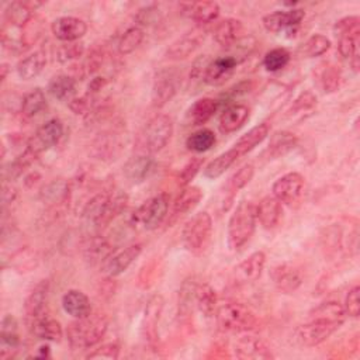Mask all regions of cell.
<instances>
[{
  "label": "cell",
  "instance_id": "obj_1",
  "mask_svg": "<svg viewBox=\"0 0 360 360\" xmlns=\"http://www.w3.org/2000/svg\"><path fill=\"white\" fill-rule=\"evenodd\" d=\"M127 202L128 195L120 190L101 191L86 202L82 217L96 229H101L107 226L115 217L124 212Z\"/></svg>",
  "mask_w": 360,
  "mask_h": 360
},
{
  "label": "cell",
  "instance_id": "obj_2",
  "mask_svg": "<svg viewBox=\"0 0 360 360\" xmlns=\"http://www.w3.org/2000/svg\"><path fill=\"white\" fill-rule=\"evenodd\" d=\"M107 329L108 318L104 314L96 312L83 318H75V321L68 325L65 333L73 350H83L97 345L104 338Z\"/></svg>",
  "mask_w": 360,
  "mask_h": 360
},
{
  "label": "cell",
  "instance_id": "obj_3",
  "mask_svg": "<svg viewBox=\"0 0 360 360\" xmlns=\"http://www.w3.org/2000/svg\"><path fill=\"white\" fill-rule=\"evenodd\" d=\"M256 205L242 200L228 221V245L232 250H240L253 236L256 228Z\"/></svg>",
  "mask_w": 360,
  "mask_h": 360
},
{
  "label": "cell",
  "instance_id": "obj_4",
  "mask_svg": "<svg viewBox=\"0 0 360 360\" xmlns=\"http://www.w3.org/2000/svg\"><path fill=\"white\" fill-rule=\"evenodd\" d=\"M217 325L222 332L245 333L257 326L255 312L240 302H226L215 311Z\"/></svg>",
  "mask_w": 360,
  "mask_h": 360
},
{
  "label": "cell",
  "instance_id": "obj_5",
  "mask_svg": "<svg viewBox=\"0 0 360 360\" xmlns=\"http://www.w3.org/2000/svg\"><path fill=\"white\" fill-rule=\"evenodd\" d=\"M212 233V218L207 211L194 214L181 232L183 245L191 253H201L208 245Z\"/></svg>",
  "mask_w": 360,
  "mask_h": 360
},
{
  "label": "cell",
  "instance_id": "obj_6",
  "mask_svg": "<svg viewBox=\"0 0 360 360\" xmlns=\"http://www.w3.org/2000/svg\"><path fill=\"white\" fill-rule=\"evenodd\" d=\"M169 202V195L166 193L150 197L131 214V225H141L148 231L156 229L167 217Z\"/></svg>",
  "mask_w": 360,
  "mask_h": 360
},
{
  "label": "cell",
  "instance_id": "obj_7",
  "mask_svg": "<svg viewBox=\"0 0 360 360\" xmlns=\"http://www.w3.org/2000/svg\"><path fill=\"white\" fill-rule=\"evenodd\" d=\"M173 135V121L166 114L152 117L143 129V148L149 153L162 150Z\"/></svg>",
  "mask_w": 360,
  "mask_h": 360
},
{
  "label": "cell",
  "instance_id": "obj_8",
  "mask_svg": "<svg viewBox=\"0 0 360 360\" xmlns=\"http://www.w3.org/2000/svg\"><path fill=\"white\" fill-rule=\"evenodd\" d=\"M340 325L328 322L323 319L309 318L308 322L300 325L294 332V339L300 346L314 347L325 342L329 336H332Z\"/></svg>",
  "mask_w": 360,
  "mask_h": 360
},
{
  "label": "cell",
  "instance_id": "obj_9",
  "mask_svg": "<svg viewBox=\"0 0 360 360\" xmlns=\"http://www.w3.org/2000/svg\"><path fill=\"white\" fill-rule=\"evenodd\" d=\"M63 135V124L59 118H51L44 122L37 132L27 141V148L31 149L37 156L42 152L58 145Z\"/></svg>",
  "mask_w": 360,
  "mask_h": 360
},
{
  "label": "cell",
  "instance_id": "obj_10",
  "mask_svg": "<svg viewBox=\"0 0 360 360\" xmlns=\"http://www.w3.org/2000/svg\"><path fill=\"white\" fill-rule=\"evenodd\" d=\"M304 20V10L302 8H290V10H276L269 13L263 17L262 22L263 27L273 34L288 32L292 34L300 27L301 21Z\"/></svg>",
  "mask_w": 360,
  "mask_h": 360
},
{
  "label": "cell",
  "instance_id": "obj_11",
  "mask_svg": "<svg viewBox=\"0 0 360 360\" xmlns=\"http://www.w3.org/2000/svg\"><path fill=\"white\" fill-rule=\"evenodd\" d=\"M179 87V75L174 69H162L156 73L152 86V104L153 107H163L167 104Z\"/></svg>",
  "mask_w": 360,
  "mask_h": 360
},
{
  "label": "cell",
  "instance_id": "obj_12",
  "mask_svg": "<svg viewBox=\"0 0 360 360\" xmlns=\"http://www.w3.org/2000/svg\"><path fill=\"white\" fill-rule=\"evenodd\" d=\"M163 307H165V298L160 294H153L149 297L143 308L141 333H142V338L149 345H155L158 340V325H159Z\"/></svg>",
  "mask_w": 360,
  "mask_h": 360
},
{
  "label": "cell",
  "instance_id": "obj_13",
  "mask_svg": "<svg viewBox=\"0 0 360 360\" xmlns=\"http://www.w3.org/2000/svg\"><path fill=\"white\" fill-rule=\"evenodd\" d=\"M304 183L305 181L302 174H300L298 172H290L283 174L273 183L271 191H273V195L280 202L291 204L301 195Z\"/></svg>",
  "mask_w": 360,
  "mask_h": 360
},
{
  "label": "cell",
  "instance_id": "obj_14",
  "mask_svg": "<svg viewBox=\"0 0 360 360\" xmlns=\"http://www.w3.org/2000/svg\"><path fill=\"white\" fill-rule=\"evenodd\" d=\"M238 60L231 55L211 59L204 70V83L208 86H222L235 72Z\"/></svg>",
  "mask_w": 360,
  "mask_h": 360
},
{
  "label": "cell",
  "instance_id": "obj_15",
  "mask_svg": "<svg viewBox=\"0 0 360 360\" xmlns=\"http://www.w3.org/2000/svg\"><path fill=\"white\" fill-rule=\"evenodd\" d=\"M52 34L62 42H76L79 41L87 31V25L82 18L63 15L58 17L51 24Z\"/></svg>",
  "mask_w": 360,
  "mask_h": 360
},
{
  "label": "cell",
  "instance_id": "obj_16",
  "mask_svg": "<svg viewBox=\"0 0 360 360\" xmlns=\"http://www.w3.org/2000/svg\"><path fill=\"white\" fill-rule=\"evenodd\" d=\"M142 253V243H132L122 250L112 253L103 264V271L108 277H117L122 274Z\"/></svg>",
  "mask_w": 360,
  "mask_h": 360
},
{
  "label": "cell",
  "instance_id": "obj_17",
  "mask_svg": "<svg viewBox=\"0 0 360 360\" xmlns=\"http://www.w3.org/2000/svg\"><path fill=\"white\" fill-rule=\"evenodd\" d=\"M235 356L238 359H250V360H269L273 359V353L270 352L269 346L256 336L248 335L236 340L233 347Z\"/></svg>",
  "mask_w": 360,
  "mask_h": 360
},
{
  "label": "cell",
  "instance_id": "obj_18",
  "mask_svg": "<svg viewBox=\"0 0 360 360\" xmlns=\"http://www.w3.org/2000/svg\"><path fill=\"white\" fill-rule=\"evenodd\" d=\"M270 277L274 287L284 294L294 292L302 283V276L298 269L288 263H280L274 266L270 271Z\"/></svg>",
  "mask_w": 360,
  "mask_h": 360
},
{
  "label": "cell",
  "instance_id": "obj_19",
  "mask_svg": "<svg viewBox=\"0 0 360 360\" xmlns=\"http://www.w3.org/2000/svg\"><path fill=\"white\" fill-rule=\"evenodd\" d=\"M243 31L245 28L240 20L224 18L215 24L212 37L218 45L224 48H231L243 38Z\"/></svg>",
  "mask_w": 360,
  "mask_h": 360
},
{
  "label": "cell",
  "instance_id": "obj_20",
  "mask_svg": "<svg viewBox=\"0 0 360 360\" xmlns=\"http://www.w3.org/2000/svg\"><path fill=\"white\" fill-rule=\"evenodd\" d=\"M266 264V255L262 250L250 253L235 269L233 276L239 283H252L260 278Z\"/></svg>",
  "mask_w": 360,
  "mask_h": 360
},
{
  "label": "cell",
  "instance_id": "obj_21",
  "mask_svg": "<svg viewBox=\"0 0 360 360\" xmlns=\"http://www.w3.org/2000/svg\"><path fill=\"white\" fill-rule=\"evenodd\" d=\"M28 328L31 333L42 340H49V342H59L63 336V329L55 318L42 314L34 319L28 321Z\"/></svg>",
  "mask_w": 360,
  "mask_h": 360
},
{
  "label": "cell",
  "instance_id": "obj_22",
  "mask_svg": "<svg viewBox=\"0 0 360 360\" xmlns=\"http://www.w3.org/2000/svg\"><path fill=\"white\" fill-rule=\"evenodd\" d=\"M250 117V110L246 104L233 103L229 104L219 117V129L224 134L236 132L240 129Z\"/></svg>",
  "mask_w": 360,
  "mask_h": 360
},
{
  "label": "cell",
  "instance_id": "obj_23",
  "mask_svg": "<svg viewBox=\"0 0 360 360\" xmlns=\"http://www.w3.org/2000/svg\"><path fill=\"white\" fill-rule=\"evenodd\" d=\"M48 292H49V281L48 280H41L31 290V292L27 295V298L24 301V312H25L27 321L45 314Z\"/></svg>",
  "mask_w": 360,
  "mask_h": 360
},
{
  "label": "cell",
  "instance_id": "obj_24",
  "mask_svg": "<svg viewBox=\"0 0 360 360\" xmlns=\"http://www.w3.org/2000/svg\"><path fill=\"white\" fill-rule=\"evenodd\" d=\"M219 107V101L211 97H202L195 100L186 112V121L188 125H202L214 117Z\"/></svg>",
  "mask_w": 360,
  "mask_h": 360
},
{
  "label": "cell",
  "instance_id": "obj_25",
  "mask_svg": "<svg viewBox=\"0 0 360 360\" xmlns=\"http://www.w3.org/2000/svg\"><path fill=\"white\" fill-rule=\"evenodd\" d=\"M281 202L274 195H266L256 205V217L264 229H273L281 218Z\"/></svg>",
  "mask_w": 360,
  "mask_h": 360
},
{
  "label": "cell",
  "instance_id": "obj_26",
  "mask_svg": "<svg viewBox=\"0 0 360 360\" xmlns=\"http://www.w3.org/2000/svg\"><path fill=\"white\" fill-rule=\"evenodd\" d=\"M62 308L72 318H83L91 314L90 300L80 290H68L62 297Z\"/></svg>",
  "mask_w": 360,
  "mask_h": 360
},
{
  "label": "cell",
  "instance_id": "obj_27",
  "mask_svg": "<svg viewBox=\"0 0 360 360\" xmlns=\"http://www.w3.org/2000/svg\"><path fill=\"white\" fill-rule=\"evenodd\" d=\"M153 159L148 155H136L129 158L124 165V176L134 184L142 183L153 169Z\"/></svg>",
  "mask_w": 360,
  "mask_h": 360
},
{
  "label": "cell",
  "instance_id": "obj_28",
  "mask_svg": "<svg viewBox=\"0 0 360 360\" xmlns=\"http://www.w3.org/2000/svg\"><path fill=\"white\" fill-rule=\"evenodd\" d=\"M253 174H255L253 163H245L228 179L225 184V198H224V202H226L225 210H228V207L232 204L236 193L242 190L246 184H249V181L253 179Z\"/></svg>",
  "mask_w": 360,
  "mask_h": 360
},
{
  "label": "cell",
  "instance_id": "obj_29",
  "mask_svg": "<svg viewBox=\"0 0 360 360\" xmlns=\"http://www.w3.org/2000/svg\"><path fill=\"white\" fill-rule=\"evenodd\" d=\"M270 132V125L267 122H262L253 128H250L246 134H243L235 143H233V149L236 150V153L239 155V158L245 156L246 153L252 152L259 143H262L266 136Z\"/></svg>",
  "mask_w": 360,
  "mask_h": 360
},
{
  "label": "cell",
  "instance_id": "obj_30",
  "mask_svg": "<svg viewBox=\"0 0 360 360\" xmlns=\"http://www.w3.org/2000/svg\"><path fill=\"white\" fill-rule=\"evenodd\" d=\"M70 193L69 183L63 179H55L46 183L39 191V200L48 207H58L68 201Z\"/></svg>",
  "mask_w": 360,
  "mask_h": 360
},
{
  "label": "cell",
  "instance_id": "obj_31",
  "mask_svg": "<svg viewBox=\"0 0 360 360\" xmlns=\"http://www.w3.org/2000/svg\"><path fill=\"white\" fill-rule=\"evenodd\" d=\"M202 198V190L197 186H186L177 194L176 200L173 201V217H181L190 211H193Z\"/></svg>",
  "mask_w": 360,
  "mask_h": 360
},
{
  "label": "cell",
  "instance_id": "obj_32",
  "mask_svg": "<svg viewBox=\"0 0 360 360\" xmlns=\"http://www.w3.org/2000/svg\"><path fill=\"white\" fill-rule=\"evenodd\" d=\"M32 20V10L27 1H13L4 10V24L22 30Z\"/></svg>",
  "mask_w": 360,
  "mask_h": 360
},
{
  "label": "cell",
  "instance_id": "obj_33",
  "mask_svg": "<svg viewBox=\"0 0 360 360\" xmlns=\"http://www.w3.org/2000/svg\"><path fill=\"white\" fill-rule=\"evenodd\" d=\"M315 77L318 80V84L321 87V90L326 94L335 93L342 82V73L340 69L329 62H323L318 66Z\"/></svg>",
  "mask_w": 360,
  "mask_h": 360
},
{
  "label": "cell",
  "instance_id": "obj_34",
  "mask_svg": "<svg viewBox=\"0 0 360 360\" xmlns=\"http://www.w3.org/2000/svg\"><path fill=\"white\" fill-rule=\"evenodd\" d=\"M48 93L59 101H70L75 98L76 80L69 75H56L48 83Z\"/></svg>",
  "mask_w": 360,
  "mask_h": 360
},
{
  "label": "cell",
  "instance_id": "obj_35",
  "mask_svg": "<svg viewBox=\"0 0 360 360\" xmlns=\"http://www.w3.org/2000/svg\"><path fill=\"white\" fill-rule=\"evenodd\" d=\"M46 65V56L42 51H37L31 55H28L27 58L21 59L17 63V75L20 79L22 80H31L35 79L45 68Z\"/></svg>",
  "mask_w": 360,
  "mask_h": 360
},
{
  "label": "cell",
  "instance_id": "obj_36",
  "mask_svg": "<svg viewBox=\"0 0 360 360\" xmlns=\"http://www.w3.org/2000/svg\"><path fill=\"white\" fill-rule=\"evenodd\" d=\"M309 318H316V319H323L328 322H333L338 325H343L345 319H346V312L342 304H339L338 301H323L319 305H316L315 308H312L309 311Z\"/></svg>",
  "mask_w": 360,
  "mask_h": 360
},
{
  "label": "cell",
  "instance_id": "obj_37",
  "mask_svg": "<svg viewBox=\"0 0 360 360\" xmlns=\"http://www.w3.org/2000/svg\"><path fill=\"white\" fill-rule=\"evenodd\" d=\"M188 15L198 24L207 25L214 22L219 15V6L215 1H197L187 4Z\"/></svg>",
  "mask_w": 360,
  "mask_h": 360
},
{
  "label": "cell",
  "instance_id": "obj_38",
  "mask_svg": "<svg viewBox=\"0 0 360 360\" xmlns=\"http://www.w3.org/2000/svg\"><path fill=\"white\" fill-rule=\"evenodd\" d=\"M298 139L297 136L290 132V131H277L271 135L269 146H267V153L269 158L277 159L284 155H287L295 145Z\"/></svg>",
  "mask_w": 360,
  "mask_h": 360
},
{
  "label": "cell",
  "instance_id": "obj_39",
  "mask_svg": "<svg viewBox=\"0 0 360 360\" xmlns=\"http://www.w3.org/2000/svg\"><path fill=\"white\" fill-rule=\"evenodd\" d=\"M114 253V246L101 235L93 238L84 250V257L91 264H104L107 259Z\"/></svg>",
  "mask_w": 360,
  "mask_h": 360
},
{
  "label": "cell",
  "instance_id": "obj_40",
  "mask_svg": "<svg viewBox=\"0 0 360 360\" xmlns=\"http://www.w3.org/2000/svg\"><path fill=\"white\" fill-rule=\"evenodd\" d=\"M239 159V155L233 148L222 152L217 158H214L205 167H204V176L207 179H218L221 177L236 160Z\"/></svg>",
  "mask_w": 360,
  "mask_h": 360
},
{
  "label": "cell",
  "instance_id": "obj_41",
  "mask_svg": "<svg viewBox=\"0 0 360 360\" xmlns=\"http://www.w3.org/2000/svg\"><path fill=\"white\" fill-rule=\"evenodd\" d=\"M0 339H1V352L13 350L15 352L20 346V336H18V322L14 315L6 314L1 319L0 328Z\"/></svg>",
  "mask_w": 360,
  "mask_h": 360
},
{
  "label": "cell",
  "instance_id": "obj_42",
  "mask_svg": "<svg viewBox=\"0 0 360 360\" xmlns=\"http://www.w3.org/2000/svg\"><path fill=\"white\" fill-rule=\"evenodd\" d=\"M201 37L195 35V34H188L184 35L181 38H179L177 41H174L166 51V56L169 59L173 60H180V59H186L187 56H190L200 45Z\"/></svg>",
  "mask_w": 360,
  "mask_h": 360
},
{
  "label": "cell",
  "instance_id": "obj_43",
  "mask_svg": "<svg viewBox=\"0 0 360 360\" xmlns=\"http://www.w3.org/2000/svg\"><path fill=\"white\" fill-rule=\"evenodd\" d=\"M194 301H195V307L205 318H210L215 314L217 294H215V290L210 284H207V283L197 284Z\"/></svg>",
  "mask_w": 360,
  "mask_h": 360
},
{
  "label": "cell",
  "instance_id": "obj_44",
  "mask_svg": "<svg viewBox=\"0 0 360 360\" xmlns=\"http://www.w3.org/2000/svg\"><path fill=\"white\" fill-rule=\"evenodd\" d=\"M45 107H46L45 93L39 87H35L22 97L21 114L25 118H32V117L38 115Z\"/></svg>",
  "mask_w": 360,
  "mask_h": 360
},
{
  "label": "cell",
  "instance_id": "obj_45",
  "mask_svg": "<svg viewBox=\"0 0 360 360\" xmlns=\"http://www.w3.org/2000/svg\"><path fill=\"white\" fill-rule=\"evenodd\" d=\"M215 141L217 138L214 131H211L210 128H200L186 139V146L195 153H202L210 150L214 146Z\"/></svg>",
  "mask_w": 360,
  "mask_h": 360
},
{
  "label": "cell",
  "instance_id": "obj_46",
  "mask_svg": "<svg viewBox=\"0 0 360 360\" xmlns=\"http://www.w3.org/2000/svg\"><path fill=\"white\" fill-rule=\"evenodd\" d=\"M197 281L194 278H187L180 288L179 294V316L187 318L193 312V307H195V288Z\"/></svg>",
  "mask_w": 360,
  "mask_h": 360
},
{
  "label": "cell",
  "instance_id": "obj_47",
  "mask_svg": "<svg viewBox=\"0 0 360 360\" xmlns=\"http://www.w3.org/2000/svg\"><path fill=\"white\" fill-rule=\"evenodd\" d=\"M330 48V39L323 34H314L300 46V53L305 58H316L328 52Z\"/></svg>",
  "mask_w": 360,
  "mask_h": 360
},
{
  "label": "cell",
  "instance_id": "obj_48",
  "mask_svg": "<svg viewBox=\"0 0 360 360\" xmlns=\"http://www.w3.org/2000/svg\"><path fill=\"white\" fill-rule=\"evenodd\" d=\"M143 41V30L138 25H132L124 31L118 41V52L121 55H128L134 52Z\"/></svg>",
  "mask_w": 360,
  "mask_h": 360
},
{
  "label": "cell",
  "instance_id": "obj_49",
  "mask_svg": "<svg viewBox=\"0 0 360 360\" xmlns=\"http://www.w3.org/2000/svg\"><path fill=\"white\" fill-rule=\"evenodd\" d=\"M290 62V52L285 48H274L263 56V66L269 72H280Z\"/></svg>",
  "mask_w": 360,
  "mask_h": 360
},
{
  "label": "cell",
  "instance_id": "obj_50",
  "mask_svg": "<svg viewBox=\"0 0 360 360\" xmlns=\"http://www.w3.org/2000/svg\"><path fill=\"white\" fill-rule=\"evenodd\" d=\"M322 249L326 255H335L340 249L342 243V229L338 225H329L321 233Z\"/></svg>",
  "mask_w": 360,
  "mask_h": 360
},
{
  "label": "cell",
  "instance_id": "obj_51",
  "mask_svg": "<svg viewBox=\"0 0 360 360\" xmlns=\"http://www.w3.org/2000/svg\"><path fill=\"white\" fill-rule=\"evenodd\" d=\"M84 52L83 44L82 42H63L62 45L58 46L56 49V59L60 63H70L76 59H79Z\"/></svg>",
  "mask_w": 360,
  "mask_h": 360
},
{
  "label": "cell",
  "instance_id": "obj_52",
  "mask_svg": "<svg viewBox=\"0 0 360 360\" xmlns=\"http://www.w3.org/2000/svg\"><path fill=\"white\" fill-rule=\"evenodd\" d=\"M315 105H316V96L312 91L305 90L300 93L292 101L290 107V115H301L304 112L312 111Z\"/></svg>",
  "mask_w": 360,
  "mask_h": 360
},
{
  "label": "cell",
  "instance_id": "obj_53",
  "mask_svg": "<svg viewBox=\"0 0 360 360\" xmlns=\"http://www.w3.org/2000/svg\"><path fill=\"white\" fill-rule=\"evenodd\" d=\"M338 51L340 56L346 59H352L353 56L359 55V39L360 34H352V35H340L338 37Z\"/></svg>",
  "mask_w": 360,
  "mask_h": 360
},
{
  "label": "cell",
  "instance_id": "obj_54",
  "mask_svg": "<svg viewBox=\"0 0 360 360\" xmlns=\"http://www.w3.org/2000/svg\"><path fill=\"white\" fill-rule=\"evenodd\" d=\"M333 32L336 37L360 34V20L357 15H347L336 21L333 25Z\"/></svg>",
  "mask_w": 360,
  "mask_h": 360
},
{
  "label": "cell",
  "instance_id": "obj_55",
  "mask_svg": "<svg viewBox=\"0 0 360 360\" xmlns=\"http://www.w3.org/2000/svg\"><path fill=\"white\" fill-rule=\"evenodd\" d=\"M160 18H162V13L153 4L139 8L135 15V21H136L138 27H150V25L156 24L158 21H160Z\"/></svg>",
  "mask_w": 360,
  "mask_h": 360
},
{
  "label": "cell",
  "instance_id": "obj_56",
  "mask_svg": "<svg viewBox=\"0 0 360 360\" xmlns=\"http://www.w3.org/2000/svg\"><path fill=\"white\" fill-rule=\"evenodd\" d=\"M202 166V159L201 158H191L181 169V172L179 173V177H177V183L181 186V187H186L190 184V181L195 177V174L200 172Z\"/></svg>",
  "mask_w": 360,
  "mask_h": 360
},
{
  "label": "cell",
  "instance_id": "obj_57",
  "mask_svg": "<svg viewBox=\"0 0 360 360\" xmlns=\"http://www.w3.org/2000/svg\"><path fill=\"white\" fill-rule=\"evenodd\" d=\"M120 356V345L117 342H108L101 345L100 347L94 349L91 353H89L86 356V359L89 360H101V359H107V360H115Z\"/></svg>",
  "mask_w": 360,
  "mask_h": 360
},
{
  "label": "cell",
  "instance_id": "obj_58",
  "mask_svg": "<svg viewBox=\"0 0 360 360\" xmlns=\"http://www.w3.org/2000/svg\"><path fill=\"white\" fill-rule=\"evenodd\" d=\"M345 312L347 316L352 318H357L360 314V287L356 284L353 285L346 297H345V304H343Z\"/></svg>",
  "mask_w": 360,
  "mask_h": 360
},
{
  "label": "cell",
  "instance_id": "obj_59",
  "mask_svg": "<svg viewBox=\"0 0 360 360\" xmlns=\"http://www.w3.org/2000/svg\"><path fill=\"white\" fill-rule=\"evenodd\" d=\"M15 194H17V191H15V188H14L11 184H10V186H7L6 183L3 184V191H1L3 208H4L7 204H10V202H13V201H14Z\"/></svg>",
  "mask_w": 360,
  "mask_h": 360
},
{
  "label": "cell",
  "instance_id": "obj_60",
  "mask_svg": "<svg viewBox=\"0 0 360 360\" xmlns=\"http://www.w3.org/2000/svg\"><path fill=\"white\" fill-rule=\"evenodd\" d=\"M35 357H41V359H45V357H51V347L48 345H42L38 347V352L35 353Z\"/></svg>",
  "mask_w": 360,
  "mask_h": 360
},
{
  "label": "cell",
  "instance_id": "obj_61",
  "mask_svg": "<svg viewBox=\"0 0 360 360\" xmlns=\"http://www.w3.org/2000/svg\"><path fill=\"white\" fill-rule=\"evenodd\" d=\"M0 70H1V76H0V79H1V82H4V80H6V77H7V72H8V66H7V63H1Z\"/></svg>",
  "mask_w": 360,
  "mask_h": 360
}]
</instances>
